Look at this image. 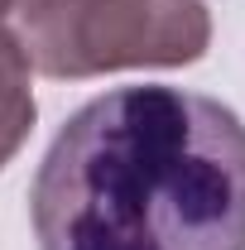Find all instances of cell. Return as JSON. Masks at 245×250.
<instances>
[{
	"label": "cell",
	"instance_id": "6da1fadb",
	"mask_svg": "<svg viewBox=\"0 0 245 250\" xmlns=\"http://www.w3.org/2000/svg\"><path fill=\"white\" fill-rule=\"evenodd\" d=\"M39 250H245V121L202 92L116 87L29 183Z\"/></svg>",
	"mask_w": 245,
	"mask_h": 250
},
{
	"label": "cell",
	"instance_id": "7a4b0ae2",
	"mask_svg": "<svg viewBox=\"0 0 245 250\" xmlns=\"http://www.w3.org/2000/svg\"><path fill=\"white\" fill-rule=\"evenodd\" d=\"M0 24L39 77L187 67L212 43L207 0H5Z\"/></svg>",
	"mask_w": 245,
	"mask_h": 250
},
{
	"label": "cell",
	"instance_id": "277c9868",
	"mask_svg": "<svg viewBox=\"0 0 245 250\" xmlns=\"http://www.w3.org/2000/svg\"><path fill=\"white\" fill-rule=\"evenodd\" d=\"M0 5H5V0H0Z\"/></svg>",
	"mask_w": 245,
	"mask_h": 250
},
{
	"label": "cell",
	"instance_id": "3957f363",
	"mask_svg": "<svg viewBox=\"0 0 245 250\" xmlns=\"http://www.w3.org/2000/svg\"><path fill=\"white\" fill-rule=\"evenodd\" d=\"M34 92H29V62L20 53V43L0 24V168L20 154V145L34 130Z\"/></svg>",
	"mask_w": 245,
	"mask_h": 250
}]
</instances>
